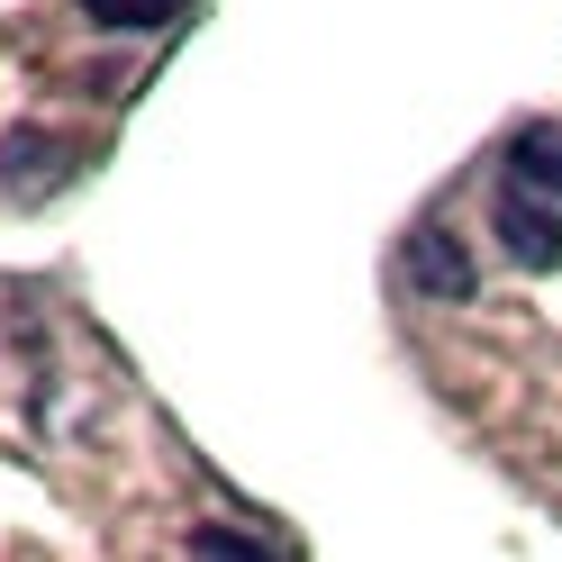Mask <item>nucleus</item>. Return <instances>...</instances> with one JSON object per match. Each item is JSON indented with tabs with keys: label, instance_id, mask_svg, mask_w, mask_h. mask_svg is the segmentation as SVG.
I'll use <instances>...</instances> for the list:
<instances>
[{
	"label": "nucleus",
	"instance_id": "obj_1",
	"mask_svg": "<svg viewBox=\"0 0 562 562\" xmlns=\"http://www.w3.org/2000/svg\"><path fill=\"white\" fill-rule=\"evenodd\" d=\"M490 236L508 263H562V119H536L508 136L499 191H490Z\"/></svg>",
	"mask_w": 562,
	"mask_h": 562
},
{
	"label": "nucleus",
	"instance_id": "obj_2",
	"mask_svg": "<svg viewBox=\"0 0 562 562\" xmlns=\"http://www.w3.org/2000/svg\"><path fill=\"white\" fill-rule=\"evenodd\" d=\"M453 255H463V245H453L445 227H427V236L408 245V272L427 281V291H445V300H463V291H472V263H453Z\"/></svg>",
	"mask_w": 562,
	"mask_h": 562
},
{
	"label": "nucleus",
	"instance_id": "obj_3",
	"mask_svg": "<svg viewBox=\"0 0 562 562\" xmlns=\"http://www.w3.org/2000/svg\"><path fill=\"white\" fill-rule=\"evenodd\" d=\"M82 19L119 27V37H146V27H172V19H182V0H82Z\"/></svg>",
	"mask_w": 562,
	"mask_h": 562
},
{
	"label": "nucleus",
	"instance_id": "obj_4",
	"mask_svg": "<svg viewBox=\"0 0 562 562\" xmlns=\"http://www.w3.org/2000/svg\"><path fill=\"white\" fill-rule=\"evenodd\" d=\"M191 562H281L263 536H236V526H191Z\"/></svg>",
	"mask_w": 562,
	"mask_h": 562
}]
</instances>
